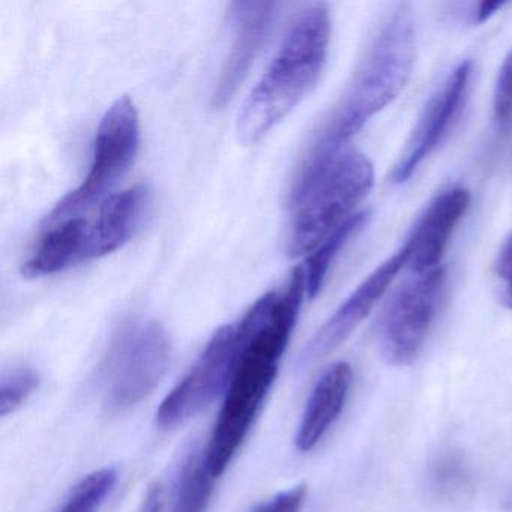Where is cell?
Returning <instances> with one entry per match:
<instances>
[{
    "instance_id": "6da1fadb",
    "label": "cell",
    "mask_w": 512,
    "mask_h": 512,
    "mask_svg": "<svg viewBox=\"0 0 512 512\" xmlns=\"http://www.w3.org/2000/svg\"><path fill=\"white\" fill-rule=\"evenodd\" d=\"M305 293L304 268H296L280 290L257 299L235 323L238 362L203 454L214 478L223 475L238 454L277 379Z\"/></svg>"
},
{
    "instance_id": "7a4b0ae2",
    "label": "cell",
    "mask_w": 512,
    "mask_h": 512,
    "mask_svg": "<svg viewBox=\"0 0 512 512\" xmlns=\"http://www.w3.org/2000/svg\"><path fill=\"white\" fill-rule=\"evenodd\" d=\"M416 31L412 8H391L368 41L358 67L310 155L340 151L368 121L406 88L415 65Z\"/></svg>"
},
{
    "instance_id": "3957f363",
    "label": "cell",
    "mask_w": 512,
    "mask_h": 512,
    "mask_svg": "<svg viewBox=\"0 0 512 512\" xmlns=\"http://www.w3.org/2000/svg\"><path fill=\"white\" fill-rule=\"evenodd\" d=\"M331 31L325 4L307 5L296 16L239 113L238 136L244 145L259 143L313 91L325 68Z\"/></svg>"
},
{
    "instance_id": "277c9868",
    "label": "cell",
    "mask_w": 512,
    "mask_h": 512,
    "mask_svg": "<svg viewBox=\"0 0 512 512\" xmlns=\"http://www.w3.org/2000/svg\"><path fill=\"white\" fill-rule=\"evenodd\" d=\"M374 185V167L364 154L340 149L308 155L290 196L287 254L310 256L338 227Z\"/></svg>"
},
{
    "instance_id": "5b68a950",
    "label": "cell",
    "mask_w": 512,
    "mask_h": 512,
    "mask_svg": "<svg viewBox=\"0 0 512 512\" xmlns=\"http://www.w3.org/2000/svg\"><path fill=\"white\" fill-rule=\"evenodd\" d=\"M172 344L154 320L124 326L116 335L103 367L106 401L124 412L155 391L170 367Z\"/></svg>"
},
{
    "instance_id": "8992f818",
    "label": "cell",
    "mask_w": 512,
    "mask_h": 512,
    "mask_svg": "<svg viewBox=\"0 0 512 512\" xmlns=\"http://www.w3.org/2000/svg\"><path fill=\"white\" fill-rule=\"evenodd\" d=\"M140 146L139 113L130 97L118 98L98 125L88 175L55 206L46 220L77 215L92 203L106 199L134 163Z\"/></svg>"
},
{
    "instance_id": "52a82bcc",
    "label": "cell",
    "mask_w": 512,
    "mask_h": 512,
    "mask_svg": "<svg viewBox=\"0 0 512 512\" xmlns=\"http://www.w3.org/2000/svg\"><path fill=\"white\" fill-rule=\"evenodd\" d=\"M443 266L416 274L395 290L379 325V347L392 365H409L418 358L445 298Z\"/></svg>"
},
{
    "instance_id": "ba28073f",
    "label": "cell",
    "mask_w": 512,
    "mask_h": 512,
    "mask_svg": "<svg viewBox=\"0 0 512 512\" xmlns=\"http://www.w3.org/2000/svg\"><path fill=\"white\" fill-rule=\"evenodd\" d=\"M235 323L221 326L181 382L166 395L157 410V424L173 428L211 406L229 388L238 362Z\"/></svg>"
},
{
    "instance_id": "9c48e42d",
    "label": "cell",
    "mask_w": 512,
    "mask_h": 512,
    "mask_svg": "<svg viewBox=\"0 0 512 512\" xmlns=\"http://www.w3.org/2000/svg\"><path fill=\"white\" fill-rule=\"evenodd\" d=\"M472 74V62H461L430 98L400 160L395 164L392 172L394 184H404L448 136L466 103Z\"/></svg>"
},
{
    "instance_id": "30bf717a",
    "label": "cell",
    "mask_w": 512,
    "mask_h": 512,
    "mask_svg": "<svg viewBox=\"0 0 512 512\" xmlns=\"http://www.w3.org/2000/svg\"><path fill=\"white\" fill-rule=\"evenodd\" d=\"M409 248L404 245L398 253L377 266L329 317L328 322L319 329L313 340L305 347L301 364L311 365L328 356L341 346L353 331L364 322L374 305L382 299L388 287L403 266L409 263Z\"/></svg>"
},
{
    "instance_id": "8fae6325",
    "label": "cell",
    "mask_w": 512,
    "mask_h": 512,
    "mask_svg": "<svg viewBox=\"0 0 512 512\" xmlns=\"http://www.w3.org/2000/svg\"><path fill=\"white\" fill-rule=\"evenodd\" d=\"M277 10L278 4L265 2H235L230 5V19L235 38L229 58L224 62L220 79L212 94L211 104L214 109H224L247 79L248 71L271 31Z\"/></svg>"
},
{
    "instance_id": "7c38bea8",
    "label": "cell",
    "mask_w": 512,
    "mask_h": 512,
    "mask_svg": "<svg viewBox=\"0 0 512 512\" xmlns=\"http://www.w3.org/2000/svg\"><path fill=\"white\" fill-rule=\"evenodd\" d=\"M149 193V188L140 184L110 194L98 203L91 217H83L86 262L113 253L133 238L148 208Z\"/></svg>"
},
{
    "instance_id": "4fadbf2b",
    "label": "cell",
    "mask_w": 512,
    "mask_h": 512,
    "mask_svg": "<svg viewBox=\"0 0 512 512\" xmlns=\"http://www.w3.org/2000/svg\"><path fill=\"white\" fill-rule=\"evenodd\" d=\"M472 202L466 188H452L436 197L416 224L413 235L406 242L409 248V268L415 274H425L439 268L446 248L458 224L463 220Z\"/></svg>"
},
{
    "instance_id": "5bb4252c",
    "label": "cell",
    "mask_w": 512,
    "mask_h": 512,
    "mask_svg": "<svg viewBox=\"0 0 512 512\" xmlns=\"http://www.w3.org/2000/svg\"><path fill=\"white\" fill-rule=\"evenodd\" d=\"M352 382V367L343 361L335 362L317 380L296 433L299 451H311L328 433L346 406Z\"/></svg>"
},
{
    "instance_id": "9a60e30c",
    "label": "cell",
    "mask_w": 512,
    "mask_h": 512,
    "mask_svg": "<svg viewBox=\"0 0 512 512\" xmlns=\"http://www.w3.org/2000/svg\"><path fill=\"white\" fill-rule=\"evenodd\" d=\"M214 479L206 467L203 454L199 449H191L176 473L173 512H205Z\"/></svg>"
},
{
    "instance_id": "2e32d148",
    "label": "cell",
    "mask_w": 512,
    "mask_h": 512,
    "mask_svg": "<svg viewBox=\"0 0 512 512\" xmlns=\"http://www.w3.org/2000/svg\"><path fill=\"white\" fill-rule=\"evenodd\" d=\"M368 217H370V212L365 211L353 215L308 256L307 265L304 268L308 298L313 299L319 295L332 263L335 262L341 250L349 244L350 239L361 232Z\"/></svg>"
},
{
    "instance_id": "e0dca14e",
    "label": "cell",
    "mask_w": 512,
    "mask_h": 512,
    "mask_svg": "<svg viewBox=\"0 0 512 512\" xmlns=\"http://www.w3.org/2000/svg\"><path fill=\"white\" fill-rule=\"evenodd\" d=\"M430 481L434 491L451 502L469 499L473 493L472 473L458 452H442L431 461Z\"/></svg>"
},
{
    "instance_id": "ac0fdd59",
    "label": "cell",
    "mask_w": 512,
    "mask_h": 512,
    "mask_svg": "<svg viewBox=\"0 0 512 512\" xmlns=\"http://www.w3.org/2000/svg\"><path fill=\"white\" fill-rule=\"evenodd\" d=\"M118 473L112 467L95 470L74 487L61 512H98L106 497L112 493Z\"/></svg>"
},
{
    "instance_id": "d6986e66",
    "label": "cell",
    "mask_w": 512,
    "mask_h": 512,
    "mask_svg": "<svg viewBox=\"0 0 512 512\" xmlns=\"http://www.w3.org/2000/svg\"><path fill=\"white\" fill-rule=\"evenodd\" d=\"M40 377L31 368H13L0 379V413L10 415L37 391Z\"/></svg>"
},
{
    "instance_id": "ffe728a7",
    "label": "cell",
    "mask_w": 512,
    "mask_h": 512,
    "mask_svg": "<svg viewBox=\"0 0 512 512\" xmlns=\"http://www.w3.org/2000/svg\"><path fill=\"white\" fill-rule=\"evenodd\" d=\"M307 493V485L299 484L259 503L250 512H301Z\"/></svg>"
},
{
    "instance_id": "44dd1931",
    "label": "cell",
    "mask_w": 512,
    "mask_h": 512,
    "mask_svg": "<svg viewBox=\"0 0 512 512\" xmlns=\"http://www.w3.org/2000/svg\"><path fill=\"white\" fill-rule=\"evenodd\" d=\"M512 112V50L503 61L494 86V113L503 121Z\"/></svg>"
},
{
    "instance_id": "7402d4cb",
    "label": "cell",
    "mask_w": 512,
    "mask_h": 512,
    "mask_svg": "<svg viewBox=\"0 0 512 512\" xmlns=\"http://www.w3.org/2000/svg\"><path fill=\"white\" fill-rule=\"evenodd\" d=\"M497 277L505 284L503 289V304L512 310V233L503 242L496 262Z\"/></svg>"
},
{
    "instance_id": "603a6c76",
    "label": "cell",
    "mask_w": 512,
    "mask_h": 512,
    "mask_svg": "<svg viewBox=\"0 0 512 512\" xmlns=\"http://www.w3.org/2000/svg\"><path fill=\"white\" fill-rule=\"evenodd\" d=\"M505 5V2H482V4L476 7L475 13H473V20H475L476 23L487 22L493 14L502 10Z\"/></svg>"
},
{
    "instance_id": "cb8c5ba5",
    "label": "cell",
    "mask_w": 512,
    "mask_h": 512,
    "mask_svg": "<svg viewBox=\"0 0 512 512\" xmlns=\"http://www.w3.org/2000/svg\"><path fill=\"white\" fill-rule=\"evenodd\" d=\"M161 511V490L158 487L152 488L149 493L148 500H146L145 512H160Z\"/></svg>"
}]
</instances>
